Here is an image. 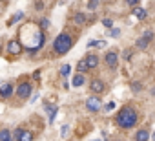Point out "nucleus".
I'll list each match as a JSON object with an SVG mask.
<instances>
[{"instance_id": "nucleus-30", "label": "nucleus", "mask_w": 155, "mask_h": 141, "mask_svg": "<svg viewBox=\"0 0 155 141\" xmlns=\"http://www.w3.org/2000/svg\"><path fill=\"white\" fill-rule=\"evenodd\" d=\"M126 2H128L130 6H137V4H139V0H126Z\"/></svg>"}, {"instance_id": "nucleus-35", "label": "nucleus", "mask_w": 155, "mask_h": 141, "mask_svg": "<svg viewBox=\"0 0 155 141\" xmlns=\"http://www.w3.org/2000/svg\"><path fill=\"white\" fill-rule=\"evenodd\" d=\"M115 141H119V139H115Z\"/></svg>"}, {"instance_id": "nucleus-21", "label": "nucleus", "mask_w": 155, "mask_h": 141, "mask_svg": "<svg viewBox=\"0 0 155 141\" xmlns=\"http://www.w3.org/2000/svg\"><path fill=\"white\" fill-rule=\"evenodd\" d=\"M20 19H24V13H22V11H18V13H15V17H13V19H11L9 22H8V26H13V24H17V22L20 20Z\"/></svg>"}, {"instance_id": "nucleus-3", "label": "nucleus", "mask_w": 155, "mask_h": 141, "mask_svg": "<svg viewBox=\"0 0 155 141\" xmlns=\"http://www.w3.org/2000/svg\"><path fill=\"white\" fill-rule=\"evenodd\" d=\"M71 46H73V37L64 31V33H60V35L55 39V42H53V51H55V55H66V53L71 50Z\"/></svg>"}, {"instance_id": "nucleus-34", "label": "nucleus", "mask_w": 155, "mask_h": 141, "mask_svg": "<svg viewBox=\"0 0 155 141\" xmlns=\"http://www.w3.org/2000/svg\"><path fill=\"white\" fill-rule=\"evenodd\" d=\"M151 137H153V139H155V134H153V136H151Z\"/></svg>"}, {"instance_id": "nucleus-16", "label": "nucleus", "mask_w": 155, "mask_h": 141, "mask_svg": "<svg viewBox=\"0 0 155 141\" xmlns=\"http://www.w3.org/2000/svg\"><path fill=\"white\" fill-rule=\"evenodd\" d=\"M73 22L79 24V26L86 24V15H84V13H75V15H73Z\"/></svg>"}, {"instance_id": "nucleus-28", "label": "nucleus", "mask_w": 155, "mask_h": 141, "mask_svg": "<svg viewBox=\"0 0 155 141\" xmlns=\"http://www.w3.org/2000/svg\"><path fill=\"white\" fill-rule=\"evenodd\" d=\"M119 35H120V29L113 28V29H111V37H119Z\"/></svg>"}, {"instance_id": "nucleus-14", "label": "nucleus", "mask_w": 155, "mask_h": 141, "mask_svg": "<svg viewBox=\"0 0 155 141\" xmlns=\"http://www.w3.org/2000/svg\"><path fill=\"white\" fill-rule=\"evenodd\" d=\"M46 110H48V115H49V125H53V121H55V117H57V106L46 105Z\"/></svg>"}, {"instance_id": "nucleus-11", "label": "nucleus", "mask_w": 155, "mask_h": 141, "mask_svg": "<svg viewBox=\"0 0 155 141\" xmlns=\"http://www.w3.org/2000/svg\"><path fill=\"white\" fill-rule=\"evenodd\" d=\"M86 64H88V68H90V70L97 68V66H99V57H97L95 53H90V55L86 57Z\"/></svg>"}, {"instance_id": "nucleus-18", "label": "nucleus", "mask_w": 155, "mask_h": 141, "mask_svg": "<svg viewBox=\"0 0 155 141\" xmlns=\"http://www.w3.org/2000/svg\"><path fill=\"white\" fill-rule=\"evenodd\" d=\"M88 48H106V40H90Z\"/></svg>"}, {"instance_id": "nucleus-20", "label": "nucleus", "mask_w": 155, "mask_h": 141, "mask_svg": "<svg viewBox=\"0 0 155 141\" xmlns=\"http://www.w3.org/2000/svg\"><path fill=\"white\" fill-rule=\"evenodd\" d=\"M33 139H35V137H33V134H31V132H29V130H24V132H22V136H20V139H18V141H33Z\"/></svg>"}, {"instance_id": "nucleus-33", "label": "nucleus", "mask_w": 155, "mask_h": 141, "mask_svg": "<svg viewBox=\"0 0 155 141\" xmlns=\"http://www.w3.org/2000/svg\"><path fill=\"white\" fill-rule=\"evenodd\" d=\"M93 141H101V139H93Z\"/></svg>"}, {"instance_id": "nucleus-5", "label": "nucleus", "mask_w": 155, "mask_h": 141, "mask_svg": "<svg viewBox=\"0 0 155 141\" xmlns=\"http://www.w3.org/2000/svg\"><path fill=\"white\" fill-rule=\"evenodd\" d=\"M151 40H153V31H146V33L137 40V48H139V50H146Z\"/></svg>"}, {"instance_id": "nucleus-29", "label": "nucleus", "mask_w": 155, "mask_h": 141, "mask_svg": "<svg viewBox=\"0 0 155 141\" xmlns=\"http://www.w3.org/2000/svg\"><path fill=\"white\" fill-rule=\"evenodd\" d=\"M88 8L93 11V9H97V2H91V0H90V4H88Z\"/></svg>"}, {"instance_id": "nucleus-2", "label": "nucleus", "mask_w": 155, "mask_h": 141, "mask_svg": "<svg viewBox=\"0 0 155 141\" xmlns=\"http://www.w3.org/2000/svg\"><path fill=\"white\" fill-rule=\"evenodd\" d=\"M137 110L133 108V106H124L119 114H117V117H115V123H117V126H120V128H133L135 125H137Z\"/></svg>"}, {"instance_id": "nucleus-9", "label": "nucleus", "mask_w": 155, "mask_h": 141, "mask_svg": "<svg viewBox=\"0 0 155 141\" xmlns=\"http://www.w3.org/2000/svg\"><path fill=\"white\" fill-rule=\"evenodd\" d=\"M90 88H91V92L93 94H101V92H104V81H101V79H93L91 83H90Z\"/></svg>"}, {"instance_id": "nucleus-7", "label": "nucleus", "mask_w": 155, "mask_h": 141, "mask_svg": "<svg viewBox=\"0 0 155 141\" xmlns=\"http://www.w3.org/2000/svg\"><path fill=\"white\" fill-rule=\"evenodd\" d=\"M17 95H18L20 99L29 97V95H31V84H29V83H22V84H18V88H17Z\"/></svg>"}, {"instance_id": "nucleus-22", "label": "nucleus", "mask_w": 155, "mask_h": 141, "mask_svg": "<svg viewBox=\"0 0 155 141\" xmlns=\"http://www.w3.org/2000/svg\"><path fill=\"white\" fill-rule=\"evenodd\" d=\"M69 72H71V66H69V64H62V68H60V75H62V77H68Z\"/></svg>"}, {"instance_id": "nucleus-26", "label": "nucleus", "mask_w": 155, "mask_h": 141, "mask_svg": "<svg viewBox=\"0 0 155 141\" xmlns=\"http://www.w3.org/2000/svg\"><path fill=\"white\" fill-rule=\"evenodd\" d=\"M113 108H115V103H108V105L104 106V112H111Z\"/></svg>"}, {"instance_id": "nucleus-1", "label": "nucleus", "mask_w": 155, "mask_h": 141, "mask_svg": "<svg viewBox=\"0 0 155 141\" xmlns=\"http://www.w3.org/2000/svg\"><path fill=\"white\" fill-rule=\"evenodd\" d=\"M18 37H20V44H24V50H29V51H37L44 46V31L35 26V24H24L18 31Z\"/></svg>"}, {"instance_id": "nucleus-4", "label": "nucleus", "mask_w": 155, "mask_h": 141, "mask_svg": "<svg viewBox=\"0 0 155 141\" xmlns=\"http://www.w3.org/2000/svg\"><path fill=\"white\" fill-rule=\"evenodd\" d=\"M101 106H102V103H101V97H99V95H90V97H88L86 108H88L90 112H99Z\"/></svg>"}, {"instance_id": "nucleus-25", "label": "nucleus", "mask_w": 155, "mask_h": 141, "mask_svg": "<svg viewBox=\"0 0 155 141\" xmlns=\"http://www.w3.org/2000/svg\"><path fill=\"white\" fill-rule=\"evenodd\" d=\"M22 132H24V128H17V130L13 132V136H15V139H17V141L20 139V136H22Z\"/></svg>"}, {"instance_id": "nucleus-24", "label": "nucleus", "mask_w": 155, "mask_h": 141, "mask_svg": "<svg viewBox=\"0 0 155 141\" xmlns=\"http://www.w3.org/2000/svg\"><path fill=\"white\" fill-rule=\"evenodd\" d=\"M102 24H104L106 28H110V29H113V20H110V19H104V20H102Z\"/></svg>"}, {"instance_id": "nucleus-8", "label": "nucleus", "mask_w": 155, "mask_h": 141, "mask_svg": "<svg viewBox=\"0 0 155 141\" xmlns=\"http://www.w3.org/2000/svg\"><path fill=\"white\" fill-rule=\"evenodd\" d=\"M8 51L13 53V55H18V53L22 51V44H20V40H9V42H8Z\"/></svg>"}, {"instance_id": "nucleus-13", "label": "nucleus", "mask_w": 155, "mask_h": 141, "mask_svg": "<svg viewBox=\"0 0 155 141\" xmlns=\"http://www.w3.org/2000/svg\"><path fill=\"white\" fill-rule=\"evenodd\" d=\"M0 141H15L13 132H9V128H2L0 130Z\"/></svg>"}, {"instance_id": "nucleus-27", "label": "nucleus", "mask_w": 155, "mask_h": 141, "mask_svg": "<svg viewBox=\"0 0 155 141\" xmlns=\"http://www.w3.org/2000/svg\"><path fill=\"white\" fill-rule=\"evenodd\" d=\"M35 9H44V4H42V0H35Z\"/></svg>"}, {"instance_id": "nucleus-12", "label": "nucleus", "mask_w": 155, "mask_h": 141, "mask_svg": "<svg viewBox=\"0 0 155 141\" xmlns=\"http://www.w3.org/2000/svg\"><path fill=\"white\" fill-rule=\"evenodd\" d=\"M148 139H150V130L148 128H140L135 134V141H148Z\"/></svg>"}, {"instance_id": "nucleus-19", "label": "nucleus", "mask_w": 155, "mask_h": 141, "mask_svg": "<svg viewBox=\"0 0 155 141\" xmlns=\"http://www.w3.org/2000/svg\"><path fill=\"white\" fill-rule=\"evenodd\" d=\"M77 70H79V74H84L86 70H90V68H88V64H86V59L79 60V64H77Z\"/></svg>"}, {"instance_id": "nucleus-31", "label": "nucleus", "mask_w": 155, "mask_h": 141, "mask_svg": "<svg viewBox=\"0 0 155 141\" xmlns=\"http://www.w3.org/2000/svg\"><path fill=\"white\" fill-rule=\"evenodd\" d=\"M60 134H62V137L68 134V125H64V126H62V132H60Z\"/></svg>"}, {"instance_id": "nucleus-32", "label": "nucleus", "mask_w": 155, "mask_h": 141, "mask_svg": "<svg viewBox=\"0 0 155 141\" xmlns=\"http://www.w3.org/2000/svg\"><path fill=\"white\" fill-rule=\"evenodd\" d=\"M91 2H99V0H91Z\"/></svg>"}, {"instance_id": "nucleus-23", "label": "nucleus", "mask_w": 155, "mask_h": 141, "mask_svg": "<svg viewBox=\"0 0 155 141\" xmlns=\"http://www.w3.org/2000/svg\"><path fill=\"white\" fill-rule=\"evenodd\" d=\"M38 26H40V29H46V28H49V20H48V19H42V20L38 22Z\"/></svg>"}, {"instance_id": "nucleus-6", "label": "nucleus", "mask_w": 155, "mask_h": 141, "mask_svg": "<svg viewBox=\"0 0 155 141\" xmlns=\"http://www.w3.org/2000/svg\"><path fill=\"white\" fill-rule=\"evenodd\" d=\"M104 60H106V66L117 68V64H119V53L117 51H108L106 57H104Z\"/></svg>"}, {"instance_id": "nucleus-15", "label": "nucleus", "mask_w": 155, "mask_h": 141, "mask_svg": "<svg viewBox=\"0 0 155 141\" xmlns=\"http://www.w3.org/2000/svg\"><path fill=\"white\" fill-rule=\"evenodd\" d=\"M71 84H73L75 88H79V86H82V84H84V75H82V74H77V75L73 77Z\"/></svg>"}, {"instance_id": "nucleus-10", "label": "nucleus", "mask_w": 155, "mask_h": 141, "mask_svg": "<svg viewBox=\"0 0 155 141\" xmlns=\"http://www.w3.org/2000/svg\"><path fill=\"white\" fill-rule=\"evenodd\" d=\"M9 95H13V84H11V83H6V84L0 86V97L8 99Z\"/></svg>"}, {"instance_id": "nucleus-17", "label": "nucleus", "mask_w": 155, "mask_h": 141, "mask_svg": "<svg viewBox=\"0 0 155 141\" xmlns=\"http://www.w3.org/2000/svg\"><path fill=\"white\" fill-rule=\"evenodd\" d=\"M133 15H135L137 19H140V20H142V19H146V17H148V11H146L144 8H133Z\"/></svg>"}]
</instances>
